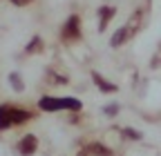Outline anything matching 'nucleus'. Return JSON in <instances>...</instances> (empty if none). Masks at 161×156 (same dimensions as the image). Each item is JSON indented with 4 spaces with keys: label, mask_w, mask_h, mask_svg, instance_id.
I'll return each mask as SVG.
<instances>
[{
    "label": "nucleus",
    "mask_w": 161,
    "mask_h": 156,
    "mask_svg": "<svg viewBox=\"0 0 161 156\" xmlns=\"http://www.w3.org/2000/svg\"><path fill=\"white\" fill-rule=\"evenodd\" d=\"M14 3H16V5H27L29 0H14Z\"/></svg>",
    "instance_id": "8"
},
{
    "label": "nucleus",
    "mask_w": 161,
    "mask_h": 156,
    "mask_svg": "<svg viewBox=\"0 0 161 156\" xmlns=\"http://www.w3.org/2000/svg\"><path fill=\"white\" fill-rule=\"evenodd\" d=\"M125 134H128V138H134V141H136V138H141V134H139V132H134V129H125Z\"/></svg>",
    "instance_id": "7"
},
{
    "label": "nucleus",
    "mask_w": 161,
    "mask_h": 156,
    "mask_svg": "<svg viewBox=\"0 0 161 156\" xmlns=\"http://www.w3.org/2000/svg\"><path fill=\"white\" fill-rule=\"evenodd\" d=\"M18 147H20V154L29 156V154H34V152H36V138H34L31 134H27L25 138L20 141V145H18Z\"/></svg>",
    "instance_id": "3"
},
{
    "label": "nucleus",
    "mask_w": 161,
    "mask_h": 156,
    "mask_svg": "<svg viewBox=\"0 0 161 156\" xmlns=\"http://www.w3.org/2000/svg\"><path fill=\"white\" fill-rule=\"evenodd\" d=\"M92 149H94L96 154H101V156H110V152H108L105 147H101V145H92Z\"/></svg>",
    "instance_id": "6"
},
{
    "label": "nucleus",
    "mask_w": 161,
    "mask_h": 156,
    "mask_svg": "<svg viewBox=\"0 0 161 156\" xmlns=\"http://www.w3.org/2000/svg\"><path fill=\"white\" fill-rule=\"evenodd\" d=\"M29 118V114L23 109H14V107H0V129H7L11 125H18Z\"/></svg>",
    "instance_id": "2"
},
{
    "label": "nucleus",
    "mask_w": 161,
    "mask_h": 156,
    "mask_svg": "<svg viewBox=\"0 0 161 156\" xmlns=\"http://www.w3.org/2000/svg\"><path fill=\"white\" fill-rule=\"evenodd\" d=\"M94 81H96V85H98L101 89H103V91H114V89H116V85H108V83L103 81V78L96 76V74H94Z\"/></svg>",
    "instance_id": "5"
},
{
    "label": "nucleus",
    "mask_w": 161,
    "mask_h": 156,
    "mask_svg": "<svg viewBox=\"0 0 161 156\" xmlns=\"http://www.w3.org/2000/svg\"><path fill=\"white\" fill-rule=\"evenodd\" d=\"M76 25H78V18H76V16H72V18H69V23H67V27H65V29H67L65 34H67L69 38H74V36L78 34V29H76Z\"/></svg>",
    "instance_id": "4"
},
{
    "label": "nucleus",
    "mask_w": 161,
    "mask_h": 156,
    "mask_svg": "<svg viewBox=\"0 0 161 156\" xmlns=\"http://www.w3.org/2000/svg\"><path fill=\"white\" fill-rule=\"evenodd\" d=\"M40 109L56 112V109H80V101L76 98H54V96H43L40 98Z\"/></svg>",
    "instance_id": "1"
}]
</instances>
